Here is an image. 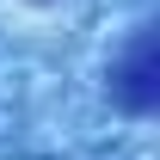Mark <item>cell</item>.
<instances>
[{
  "mask_svg": "<svg viewBox=\"0 0 160 160\" xmlns=\"http://www.w3.org/2000/svg\"><path fill=\"white\" fill-rule=\"evenodd\" d=\"M111 99L123 111H154L160 105V43H154V25H142L136 43L123 49V62L111 68Z\"/></svg>",
  "mask_w": 160,
  "mask_h": 160,
  "instance_id": "1",
  "label": "cell"
}]
</instances>
